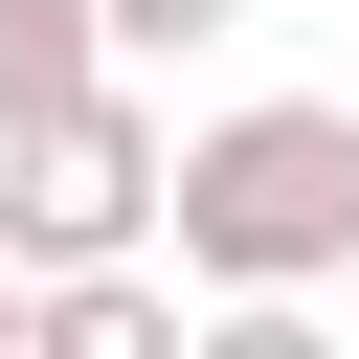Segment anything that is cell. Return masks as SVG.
I'll list each match as a JSON object with an SVG mask.
<instances>
[{
    "instance_id": "1",
    "label": "cell",
    "mask_w": 359,
    "mask_h": 359,
    "mask_svg": "<svg viewBox=\"0 0 359 359\" xmlns=\"http://www.w3.org/2000/svg\"><path fill=\"white\" fill-rule=\"evenodd\" d=\"M157 247H180V292H337L359 269V112L337 90L202 112L180 180H157Z\"/></svg>"
},
{
    "instance_id": "2",
    "label": "cell",
    "mask_w": 359,
    "mask_h": 359,
    "mask_svg": "<svg viewBox=\"0 0 359 359\" xmlns=\"http://www.w3.org/2000/svg\"><path fill=\"white\" fill-rule=\"evenodd\" d=\"M157 180H180V135L135 112V67L67 90V112H22V135H0V269H22V292H45V269H157Z\"/></svg>"
},
{
    "instance_id": "3",
    "label": "cell",
    "mask_w": 359,
    "mask_h": 359,
    "mask_svg": "<svg viewBox=\"0 0 359 359\" xmlns=\"http://www.w3.org/2000/svg\"><path fill=\"white\" fill-rule=\"evenodd\" d=\"M180 337H202V314H180L157 269H45V292H22V359H180Z\"/></svg>"
},
{
    "instance_id": "4",
    "label": "cell",
    "mask_w": 359,
    "mask_h": 359,
    "mask_svg": "<svg viewBox=\"0 0 359 359\" xmlns=\"http://www.w3.org/2000/svg\"><path fill=\"white\" fill-rule=\"evenodd\" d=\"M67 90H112L90 0H0V135H22V112H67Z\"/></svg>"
},
{
    "instance_id": "5",
    "label": "cell",
    "mask_w": 359,
    "mask_h": 359,
    "mask_svg": "<svg viewBox=\"0 0 359 359\" xmlns=\"http://www.w3.org/2000/svg\"><path fill=\"white\" fill-rule=\"evenodd\" d=\"M180 359H337V314H314V292H202Z\"/></svg>"
},
{
    "instance_id": "6",
    "label": "cell",
    "mask_w": 359,
    "mask_h": 359,
    "mask_svg": "<svg viewBox=\"0 0 359 359\" xmlns=\"http://www.w3.org/2000/svg\"><path fill=\"white\" fill-rule=\"evenodd\" d=\"M224 22H247V0H90V45H112V67H202Z\"/></svg>"
},
{
    "instance_id": "7",
    "label": "cell",
    "mask_w": 359,
    "mask_h": 359,
    "mask_svg": "<svg viewBox=\"0 0 359 359\" xmlns=\"http://www.w3.org/2000/svg\"><path fill=\"white\" fill-rule=\"evenodd\" d=\"M0 359H22V269H0Z\"/></svg>"
}]
</instances>
